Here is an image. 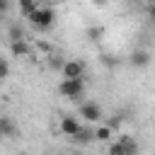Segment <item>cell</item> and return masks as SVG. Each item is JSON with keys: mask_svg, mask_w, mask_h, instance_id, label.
Segmentation results:
<instances>
[{"mask_svg": "<svg viewBox=\"0 0 155 155\" xmlns=\"http://www.w3.org/2000/svg\"><path fill=\"white\" fill-rule=\"evenodd\" d=\"M27 19H29L36 29L44 31V29H51V27H53V22H56V12H53V7H41V5H36Z\"/></svg>", "mask_w": 155, "mask_h": 155, "instance_id": "obj_1", "label": "cell"}, {"mask_svg": "<svg viewBox=\"0 0 155 155\" xmlns=\"http://www.w3.org/2000/svg\"><path fill=\"white\" fill-rule=\"evenodd\" d=\"M82 92H85L82 78H63L58 82V94H63L68 99H78V97H82Z\"/></svg>", "mask_w": 155, "mask_h": 155, "instance_id": "obj_2", "label": "cell"}, {"mask_svg": "<svg viewBox=\"0 0 155 155\" xmlns=\"http://www.w3.org/2000/svg\"><path fill=\"white\" fill-rule=\"evenodd\" d=\"M78 116L82 121H87V124H97L102 119V107L97 102H82L80 109H78Z\"/></svg>", "mask_w": 155, "mask_h": 155, "instance_id": "obj_3", "label": "cell"}, {"mask_svg": "<svg viewBox=\"0 0 155 155\" xmlns=\"http://www.w3.org/2000/svg\"><path fill=\"white\" fill-rule=\"evenodd\" d=\"M61 75L63 78H82L85 75V63L82 61H65L61 65Z\"/></svg>", "mask_w": 155, "mask_h": 155, "instance_id": "obj_4", "label": "cell"}, {"mask_svg": "<svg viewBox=\"0 0 155 155\" xmlns=\"http://www.w3.org/2000/svg\"><path fill=\"white\" fill-rule=\"evenodd\" d=\"M80 126H82V124H80V119H78V116H63V119H61V124H58L61 133H63V136H70V138L80 131Z\"/></svg>", "mask_w": 155, "mask_h": 155, "instance_id": "obj_5", "label": "cell"}, {"mask_svg": "<svg viewBox=\"0 0 155 155\" xmlns=\"http://www.w3.org/2000/svg\"><path fill=\"white\" fill-rule=\"evenodd\" d=\"M10 53H12L15 58H24V56L31 53V46H29L24 39H15V41H10Z\"/></svg>", "mask_w": 155, "mask_h": 155, "instance_id": "obj_6", "label": "cell"}, {"mask_svg": "<svg viewBox=\"0 0 155 155\" xmlns=\"http://www.w3.org/2000/svg\"><path fill=\"white\" fill-rule=\"evenodd\" d=\"M128 61H131L133 68H145V65H150V51L138 48V51H133V53L128 56Z\"/></svg>", "mask_w": 155, "mask_h": 155, "instance_id": "obj_7", "label": "cell"}, {"mask_svg": "<svg viewBox=\"0 0 155 155\" xmlns=\"http://www.w3.org/2000/svg\"><path fill=\"white\" fill-rule=\"evenodd\" d=\"M85 36H87L92 44H97V41L104 39V27H102V24H90V27L85 29Z\"/></svg>", "mask_w": 155, "mask_h": 155, "instance_id": "obj_8", "label": "cell"}, {"mask_svg": "<svg viewBox=\"0 0 155 155\" xmlns=\"http://www.w3.org/2000/svg\"><path fill=\"white\" fill-rule=\"evenodd\" d=\"M111 136H114V128L109 124H102V126H97L92 131V140H109Z\"/></svg>", "mask_w": 155, "mask_h": 155, "instance_id": "obj_9", "label": "cell"}, {"mask_svg": "<svg viewBox=\"0 0 155 155\" xmlns=\"http://www.w3.org/2000/svg\"><path fill=\"white\" fill-rule=\"evenodd\" d=\"M17 133V126H15V121L10 119V116H0V136H15Z\"/></svg>", "mask_w": 155, "mask_h": 155, "instance_id": "obj_10", "label": "cell"}, {"mask_svg": "<svg viewBox=\"0 0 155 155\" xmlns=\"http://www.w3.org/2000/svg\"><path fill=\"white\" fill-rule=\"evenodd\" d=\"M119 143L124 145V150H126V155H136V150H138V145H136V140H133L131 136H121V138H119Z\"/></svg>", "mask_w": 155, "mask_h": 155, "instance_id": "obj_11", "label": "cell"}, {"mask_svg": "<svg viewBox=\"0 0 155 155\" xmlns=\"http://www.w3.org/2000/svg\"><path fill=\"white\" fill-rule=\"evenodd\" d=\"M7 36H10V41H15V39H24V29H22V24H19V22L10 24V29H7Z\"/></svg>", "mask_w": 155, "mask_h": 155, "instance_id": "obj_12", "label": "cell"}, {"mask_svg": "<svg viewBox=\"0 0 155 155\" xmlns=\"http://www.w3.org/2000/svg\"><path fill=\"white\" fill-rule=\"evenodd\" d=\"M63 63H65V58H63V56H56V53H51V56H48V68H51V70H61V65H63Z\"/></svg>", "mask_w": 155, "mask_h": 155, "instance_id": "obj_13", "label": "cell"}, {"mask_svg": "<svg viewBox=\"0 0 155 155\" xmlns=\"http://www.w3.org/2000/svg\"><path fill=\"white\" fill-rule=\"evenodd\" d=\"M73 138H75L78 143H90V140H92V131H87V128H82V126H80V131H78Z\"/></svg>", "mask_w": 155, "mask_h": 155, "instance_id": "obj_14", "label": "cell"}, {"mask_svg": "<svg viewBox=\"0 0 155 155\" xmlns=\"http://www.w3.org/2000/svg\"><path fill=\"white\" fill-rule=\"evenodd\" d=\"M109 155H126V150H124V145L116 140V143H111V145H109Z\"/></svg>", "mask_w": 155, "mask_h": 155, "instance_id": "obj_15", "label": "cell"}, {"mask_svg": "<svg viewBox=\"0 0 155 155\" xmlns=\"http://www.w3.org/2000/svg\"><path fill=\"white\" fill-rule=\"evenodd\" d=\"M7 75H10V65H7V61L0 58V80H5Z\"/></svg>", "mask_w": 155, "mask_h": 155, "instance_id": "obj_16", "label": "cell"}, {"mask_svg": "<svg viewBox=\"0 0 155 155\" xmlns=\"http://www.w3.org/2000/svg\"><path fill=\"white\" fill-rule=\"evenodd\" d=\"M7 7H10V0H0V17L7 12Z\"/></svg>", "mask_w": 155, "mask_h": 155, "instance_id": "obj_17", "label": "cell"}, {"mask_svg": "<svg viewBox=\"0 0 155 155\" xmlns=\"http://www.w3.org/2000/svg\"><path fill=\"white\" fill-rule=\"evenodd\" d=\"M94 7H107V0H90Z\"/></svg>", "mask_w": 155, "mask_h": 155, "instance_id": "obj_18", "label": "cell"}]
</instances>
